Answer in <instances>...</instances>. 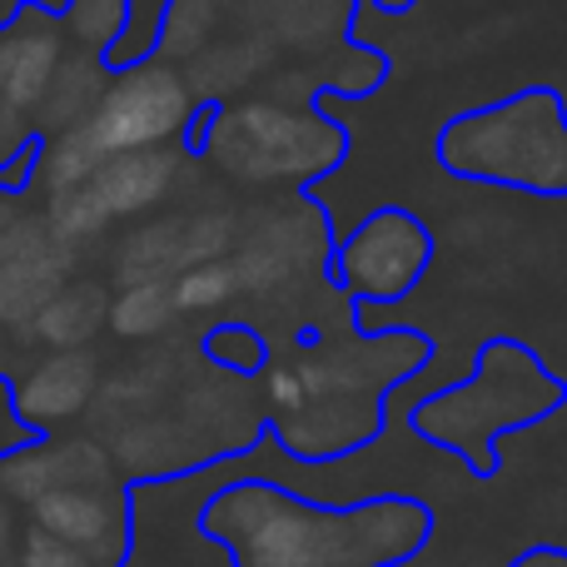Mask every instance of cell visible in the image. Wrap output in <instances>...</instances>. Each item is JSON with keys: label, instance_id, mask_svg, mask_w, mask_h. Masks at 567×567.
Masks as SVG:
<instances>
[{"label": "cell", "instance_id": "ac0fdd59", "mask_svg": "<svg viewBox=\"0 0 567 567\" xmlns=\"http://www.w3.org/2000/svg\"><path fill=\"white\" fill-rule=\"evenodd\" d=\"M229 10H235V0H159L155 25H150V55L179 70L225 35Z\"/></svg>", "mask_w": 567, "mask_h": 567}, {"label": "cell", "instance_id": "52a82bcc", "mask_svg": "<svg viewBox=\"0 0 567 567\" xmlns=\"http://www.w3.org/2000/svg\"><path fill=\"white\" fill-rule=\"evenodd\" d=\"M195 120H199V105L189 95V85L179 80V70L145 55L110 70L85 130L100 145V155L110 159V155H125V150L185 145Z\"/></svg>", "mask_w": 567, "mask_h": 567}, {"label": "cell", "instance_id": "4fadbf2b", "mask_svg": "<svg viewBox=\"0 0 567 567\" xmlns=\"http://www.w3.org/2000/svg\"><path fill=\"white\" fill-rule=\"evenodd\" d=\"M60 60H65L60 16L45 10L40 0H25V6L0 25V105L30 120Z\"/></svg>", "mask_w": 567, "mask_h": 567}, {"label": "cell", "instance_id": "7c38bea8", "mask_svg": "<svg viewBox=\"0 0 567 567\" xmlns=\"http://www.w3.org/2000/svg\"><path fill=\"white\" fill-rule=\"evenodd\" d=\"M100 483H120V473L110 463V449H100L95 439H30L0 453V493L25 508L55 488H100Z\"/></svg>", "mask_w": 567, "mask_h": 567}, {"label": "cell", "instance_id": "603a6c76", "mask_svg": "<svg viewBox=\"0 0 567 567\" xmlns=\"http://www.w3.org/2000/svg\"><path fill=\"white\" fill-rule=\"evenodd\" d=\"M16 567H95V563H90L85 553H75L70 543L30 528L25 538H20V548H16Z\"/></svg>", "mask_w": 567, "mask_h": 567}, {"label": "cell", "instance_id": "44dd1931", "mask_svg": "<svg viewBox=\"0 0 567 567\" xmlns=\"http://www.w3.org/2000/svg\"><path fill=\"white\" fill-rule=\"evenodd\" d=\"M55 16L65 40H75V50L105 60L135 25V0H65V10H55Z\"/></svg>", "mask_w": 567, "mask_h": 567}, {"label": "cell", "instance_id": "2e32d148", "mask_svg": "<svg viewBox=\"0 0 567 567\" xmlns=\"http://www.w3.org/2000/svg\"><path fill=\"white\" fill-rule=\"evenodd\" d=\"M105 80H110V65L100 55H90V50H65V60L55 65L45 95H40L35 115H30V130H35L40 140H50L70 125H85L100 90H105Z\"/></svg>", "mask_w": 567, "mask_h": 567}, {"label": "cell", "instance_id": "6da1fadb", "mask_svg": "<svg viewBox=\"0 0 567 567\" xmlns=\"http://www.w3.org/2000/svg\"><path fill=\"white\" fill-rule=\"evenodd\" d=\"M195 533L225 548L229 567H409L439 538V513L413 493L319 503L245 473L199 503Z\"/></svg>", "mask_w": 567, "mask_h": 567}, {"label": "cell", "instance_id": "d6986e66", "mask_svg": "<svg viewBox=\"0 0 567 567\" xmlns=\"http://www.w3.org/2000/svg\"><path fill=\"white\" fill-rule=\"evenodd\" d=\"M199 359L215 373H229V379H249L259 383L265 369L275 363V339H269L259 323L249 319H219L199 333Z\"/></svg>", "mask_w": 567, "mask_h": 567}, {"label": "cell", "instance_id": "d4e9b609", "mask_svg": "<svg viewBox=\"0 0 567 567\" xmlns=\"http://www.w3.org/2000/svg\"><path fill=\"white\" fill-rule=\"evenodd\" d=\"M30 135H35V130H30V120H25V115H16V110H6V105H0V165H6V159L16 155V150L25 145Z\"/></svg>", "mask_w": 567, "mask_h": 567}, {"label": "cell", "instance_id": "ba28073f", "mask_svg": "<svg viewBox=\"0 0 567 567\" xmlns=\"http://www.w3.org/2000/svg\"><path fill=\"white\" fill-rule=\"evenodd\" d=\"M30 528L70 543L95 567H130L135 553V488L125 478L100 488H55L30 503Z\"/></svg>", "mask_w": 567, "mask_h": 567}, {"label": "cell", "instance_id": "7a4b0ae2", "mask_svg": "<svg viewBox=\"0 0 567 567\" xmlns=\"http://www.w3.org/2000/svg\"><path fill=\"white\" fill-rule=\"evenodd\" d=\"M563 409H567L563 373H553L548 359L533 353L523 339L493 333L473 353L468 379L413 399L403 423L429 449L453 453L478 483H493L503 473V458L493 449L503 439H513V433L543 429Z\"/></svg>", "mask_w": 567, "mask_h": 567}, {"label": "cell", "instance_id": "30bf717a", "mask_svg": "<svg viewBox=\"0 0 567 567\" xmlns=\"http://www.w3.org/2000/svg\"><path fill=\"white\" fill-rule=\"evenodd\" d=\"M75 275V249L55 245L40 215H20L10 249L0 259V329L25 333L30 319Z\"/></svg>", "mask_w": 567, "mask_h": 567}, {"label": "cell", "instance_id": "3957f363", "mask_svg": "<svg viewBox=\"0 0 567 567\" xmlns=\"http://www.w3.org/2000/svg\"><path fill=\"white\" fill-rule=\"evenodd\" d=\"M185 150L235 189L299 195L349 159L353 135L339 120L319 115V105L309 100H279L259 90L219 110H199Z\"/></svg>", "mask_w": 567, "mask_h": 567}, {"label": "cell", "instance_id": "5b68a950", "mask_svg": "<svg viewBox=\"0 0 567 567\" xmlns=\"http://www.w3.org/2000/svg\"><path fill=\"white\" fill-rule=\"evenodd\" d=\"M333 229L329 215L309 195H284L239 215V239L229 249V269L239 279V293L249 299H293L309 279L329 269Z\"/></svg>", "mask_w": 567, "mask_h": 567}, {"label": "cell", "instance_id": "e0dca14e", "mask_svg": "<svg viewBox=\"0 0 567 567\" xmlns=\"http://www.w3.org/2000/svg\"><path fill=\"white\" fill-rule=\"evenodd\" d=\"M105 313H110V293L105 284L95 279H70L45 309L30 319L25 339L45 343L50 353H65V349H90L100 329H105Z\"/></svg>", "mask_w": 567, "mask_h": 567}, {"label": "cell", "instance_id": "5bb4252c", "mask_svg": "<svg viewBox=\"0 0 567 567\" xmlns=\"http://www.w3.org/2000/svg\"><path fill=\"white\" fill-rule=\"evenodd\" d=\"M95 389H100V363L90 349L45 353L25 379L10 383V409H16L20 429L45 439L50 429L80 419L90 409V399H95Z\"/></svg>", "mask_w": 567, "mask_h": 567}, {"label": "cell", "instance_id": "9a60e30c", "mask_svg": "<svg viewBox=\"0 0 567 567\" xmlns=\"http://www.w3.org/2000/svg\"><path fill=\"white\" fill-rule=\"evenodd\" d=\"M275 70H279V60L269 55L249 30L229 25L215 45H205L195 60L179 65V80L189 85V95H195L199 110H219V105H229V100L259 95Z\"/></svg>", "mask_w": 567, "mask_h": 567}, {"label": "cell", "instance_id": "484cf974", "mask_svg": "<svg viewBox=\"0 0 567 567\" xmlns=\"http://www.w3.org/2000/svg\"><path fill=\"white\" fill-rule=\"evenodd\" d=\"M16 225H20V209L10 205V195H0V259H6V249H10V235H16Z\"/></svg>", "mask_w": 567, "mask_h": 567}, {"label": "cell", "instance_id": "7402d4cb", "mask_svg": "<svg viewBox=\"0 0 567 567\" xmlns=\"http://www.w3.org/2000/svg\"><path fill=\"white\" fill-rule=\"evenodd\" d=\"M169 293H175L179 319L185 313H215L239 299V279L229 269V259H205V265H189L185 275L169 284Z\"/></svg>", "mask_w": 567, "mask_h": 567}, {"label": "cell", "instance_id": "4316f807", "mask_svg": "<svg viewBox=\"0 0 567 567\" xmlns=\"http://www.w3.org/2000/svg\"><path fill=\"white\" fill-rule=\"evenodd\" d=\"M413 6V0H379V10H383V16H403V10H409Z\"/></svg>", "mask_w": 567, "mask_h": 567}, {"label": "cell", "instance_id": "8fae6325", "mask_svg": "<svg viewBox=\"0 0 567 567\" xmlns=\"http://www.w3.org/2000/svg\"><path fill=\"white\" fill-rule=\"evenodd\" d=\"M189 175V150L185 145H159V150H125V155H110L95 175L85 179L90 205L100 209L105 225L120 219H140L155 215Z\"/></svg>", "mask_w": 567, "mask_h": 567}, {"label": "cell", "instance_id": "cb8c5ba5", "mask_svg": "<svg viewBox=\"0 0 567 567\" xmlns=\"http://www.w3.org/2000/svg\"><path fill=\"white\" fill-rule=\"evenodd\" d=\"M503 567H567V543H528Z\"/></svg>", "mask_w": 567, "mask_h": 567}, {"label": "cell", "instance_id": "9c48e42d", "mask_svg": "<svg viewBox=\"0 0 567 567\" xmlns=\"http://www.w3.org/2000/svg\"><path fill=\"white\" fill-rule=\"evenodd\" d=\"M359 0H235L229 25L249 30L284 65H323L349 55Z\"/></svg>", "mask_w": 567, "mask_h": 567}, {"label": "cell", "instance_id": "ffe728a7", "mask_svg": "<svg viewBox=\"0 0 567 567\" xmlns=\"http://www.w3.org/2000/svg\"><path fill=\"white\" fill-rule=\"evenodd\" d=\"M179 319L175 309V293L169 284H125V289L110 299L105 313V329L125 343H150Z\"/></svg>", "mask_w": 567, "mask_h": 567}, {"label": "cell", "instance_id": "8992f818", "mask_svg": "<svg viewBox=\"0 0 567 567\" xmlns=\"http://www.w3.org/2000/svg\"><path fill=\"white\" fill-rule=\"evenodd\" d=\"M433 269V229L423 225L413 209L403 205H379L359 219L343 239H333L329 255V289L349 299V309L369 313L403 303Z\"/></svg>", "mask_w": 567, "mask_h": 567}, {"label": "cell", "instance_id": "277c9868", "mask_svg": "<svg viewBox=\"0 0 567 567\" xmlns=\"http://www.w3.org/2000/svg\"><path fill=\"white\" fill-rule=\"evenodd\" d=\"M433 159L443 175L468 185L567 199V100L553 85H523L453 115L433 135Z\"/></svg>", "mask_w": 567, "mask_h": 567}]
</instances>
